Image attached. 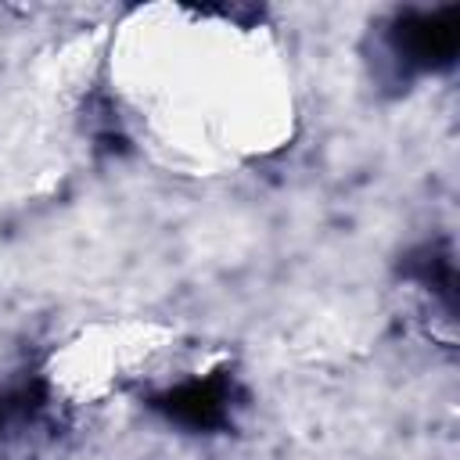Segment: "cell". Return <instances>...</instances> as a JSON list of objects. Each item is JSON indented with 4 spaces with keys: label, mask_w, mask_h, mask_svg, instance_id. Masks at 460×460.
<instances>
[{
    "label": "cell",
    "mask_w": 460,
    "mask_h": 460,
    "mask_svg": "<svg viewBox=\"0 0 460 460\" xmlns=\"http://www.w3.org/2000/svg\"><path fill=\"white\" fill-rule=\"evenodd\" d=\"M395 47H399L406 65H417V68L449 65L456 47H460V14H456V7L406 14L395 29Z\"/></svg>",
    "instance_id": "6da1fadb"
},
{
    "label": "cell",
    "mask_w": 460,
    "mask_h": 460,
    "mask_svg": "<svg viewBox=\"0 0 460 460\" xmlns=\"http://www.w3.org/2000/svg\"><path fill=\"white\" fill-rule=\"evenodd\" d=\"M230 395H234V381L226 377V370H216L212 377L187 381V385L158 395L155 406L187 428H216L230 413Z\"/></svg>",
    "instance_id": "7a4b0ae2"
}]
</instances>
